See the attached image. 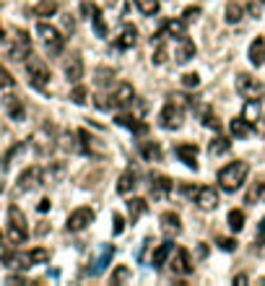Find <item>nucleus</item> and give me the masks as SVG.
Masks as SVG:
<instances>
[{"mask_svg": "<svg viewBox=\"0 0 265 286\" xmlns=\"http://www.w3.org/2000/svg\"><path fill=\"white\" fill-rule=\"evenodd\" d=\"M247 175H250V164L242 161V159H237V161H229L223 169H218L216 182H218V187L223 193H237L247 182Z\"/></svg>", "mask_w": 265, "mask_h": 286, "instance_id": "obj_1", "label": "nucleus"}, {"mask_svg": "<svg viewBox=\"0 0 265 286\" xmlns=\"http://www.w3.org/2000/svg\"><path fill=\"white\" fill-rule=\"evenodd\" d=\"M24 65H26V75H29V81H31V86L39 89V91H45L47 84H50V68H47V63H45L42 58L29 55V58L24 60Z\"/></svg>", "mask_w": 265, "mask_h": 286, "instance_id": "obj_2", "label": "nucleus"}, {"mask_svg": "<svg viewBox=\"0 0 265 286\" xmlns=\"http://www.w3.org/2000/svg\"><path fill=\"white\" fill-rule=\"evenodd\" d=\"M8 239L13 244H24L29 239V224H26V216L18 206L8 208Z\"/></svg>", "mask_w": 265, "mask_h": 286, "instance_id": "obj_3", "label": "nucleus"}, {"mask_svg": "<svg viewBox=\"0 0 265 286\" xmlns=\"http://www.w3.org/2000/svg\"><path fill=\"white\" fill-rule=\"evenodd\" d=\"M36 34H39V39L45 42V47H47V52H50V55H60V52H63L65 39H63V34H60L52 24L39 21V24H36Z\"/></svg>", "mask_w": 265, "mask_h": 286, "instance_id": "obj_4", "label": "nucleus"}, {"mask_svg": "<svg viewBox=\"0 0 265 286\" xmlns=\"http://www.w3.org/2000/svg\"><path fill=\"white\" fill-rule=\"evenodd\" d=\"M159 125H161L164 130H179V128L185 125V107L167 102V104L161 107V112H159Z\"/></svg>", "mask_w": 265, "mask_h": 286, "instance_id": "obj_5", "label": "nucleus"}, {"mask_svg": "<svg viewBox=\"0 0 265 286\" xmlns=\"http://www.w3.org/2000/svg\"><path fill=\"white\" fill-rule=\"evenodd\" d=\"M234 86H237V94L244 97V99H257V97L265 91L262 81H260L257 75H250V73H239Z\"/></svg>", "mask_w": 265, "mask_h": 286, "instance_id": "obj_6", "label": "nucleus"}, {"mask_svg": "<svg viewBox=\"0 0 265 286\" xmlns=\"http://www.w3.org/2000/svg\"><path fill=\"white\" fill-rule=\"evenodd\" d=\"M167 265H169L172 276H190L193 273V258H190V253H187L185 247H174L172 260Z\"/></svg>", "mask_w": 265, "mask_h": 286, "instance_id": "obj_7", "label": "nucleus"}, {"mask_svg": "<svg viewBox=\"0 0 265 286\" xmlns=\"http://www.w3.org/2000/svg\"><path fill=\"white\" fill-rule=\"evenodd\" d=\"M172 187H174V182L167 175H159V172L148 175V190H151V198L154 200H164L172 193Z\"/></svg>", "mask_w": 265, "mask_h": 286, "instance_id": "obj_8", "label": "nucleus"}, {"mask_svg": "<svg viewBox=\"0 0 265 286\" xmlns=\"http://www.w3.org/2000/svg\"><path fill=\"white\" fill-rule=\"evenodd\" d=\"M89 224H94V211L89 208V206H81V208H75L70 216H68V221H65V226H68V232H84Z\"/></svg>", "mask_w": 265, "mask_h": 286, "instance_id": "obj_9", "label": "nucleus"}, {"mask_svg": "<svg viewBox=\"0 0 265 286\" xmlns=\"http://www.w3.org/2000/svg\"><path fill=\"white\" fill-rule=\"evenodd\" d=\"M161 36H174L177 42H179V39L187 36V21L185 18H169V21H164V26L154 34V42H159Z\"/></svg>", "mask_w": 265, "mask_h": 286, "instance_id": "obj_10", "label": "nucleus"}, {"mask_svg": "<svg viewBox=\"0 0 265 286\" xmlns=\"http://www.w3.org/2000/svg\"><path fill=\"white\" fill-rule=\"evenodd\" d=\"M63 73H65V78L70 81V84H78V81L84 78V60H81L78 52H70L63 60Z\"/></svg>", "mask_w": 265, "mask_h": 286, "instance_id": "obj_11", "label": "nucleus"}, {"mask_svg": "<svg viewBox=\"0 0 265 286\" xmlns=\"http://www.w3.org/2000/svg\"><path fill=\"white\" fill-rule=\"evenodd\" d=\"M45 182V172L39 169V167H29V169H24L21 175H18V190L21 193H29V190H34V187H39Z\"/></svg>", "mask_w": 265, "mask_h": 286, "instance_id": "obj_12", "label": "nucleus"}, {"mask_svg": "<svg viewBox=\"0 0 265 286\" xmlns=\"http://www.w3.org/2000/svg\"><path fill=\"white\" fill-rule=\"evenodd\" d=\"M133 102H135V89H133V84H128V81L117 84L115 91H112V104L120 107V109H125V107H130Z\"/></svg>", "mask_w": 265, "mask_h": 286, "instance_id": "obj_13", "label": "nucleus"}, {"mask_svg": "<svg viewBox=\"0 0 265 286\" xmlns=\"http://www.w3.org/2000/svg\"><path fill=\"white\" fill-rule=\"evenodd\" d=\"M138 45V29H135V24H125L123 29H120V34L115 36V50H133Z\"/></svg>", "mask_w": 265, "mask_h": 286, "instance_id": "obj_14", "label": "nucleus"}, {"mask_svg": "<svg viewBox=\"0 0 265 286\" xmlns=\"http://www.w3.org/2000/svg\"><path fill=\"white\" fill-rule=\"evenodd\" d=\"M31 55V39L26 31H16V39H13V45H11V60H26Z\"/></svg>", "mask_w": 265, "mask_h": 286, "instance_id": "obj_15", "label": "nucleus"}, {"mask_svg": "<svg viewBox=\"0 0 265 286\" xmlns=\"http://www.w3.org/2000/svg\"><path fill=\"white\" fill-rule=\"evenodd\" d=\"M0 260H3V265H8V268H21V271H26V268L34 265L31 255L29 253H18V250H3Z\"/></svg>", "mask_w": 265, "mask_h": 286, "instance_id": "obj_16", "label": "nucleus"}, {"mask_svg": "<svg viewBox=\"0 0 265 286\" xmlns=\"http://www.w3.org/2000/svg\"><path fill=\"white\" fill-rule=\"evenodd\" d=\"M174 154H177V159L182 161V164H187L193 172H198V146L195 143H179L177 148H174Z\"/></svg>", "mask_w": 265, "mask_h": 286, "instance_id": "obj_17", "label": "nucleus"}, {"mask_svg": "<svg viewBox=\"0 0 265 286\" xmlns=\"http://www.w3.org/2000/svg\"><path fill=\"white\" fill-rule=\"evenodd\" d=\"M115 125H120V128H125V130H130V133H135V136H146V133H148L146 122L138 120V117H133V115H128V112H120V115L115 117Z\"/></svg>", "mask_w": 265, "mask_h": 286, "instance_id": "obj_18", "label": "nucleus"}, {"mask_svg": "<svg viewBox=\"0 0 265 286\" xmlns=\"http://www.w3.org/2000/svg\"><path fill=\"white\" fill-rule=\"evenodd\" d=\"M195 206L203 208V211H216V208H218V193H216L213 187H198Z\"/></svg>", "mask_w": 265, "mask_h": 286, "instance_id": "obj_19", "label": "nucleus"}, {"mask_svg": "<svg viewBox=\"0 0 265 286\" xmlns=\"http://www.w3.org/2000/svg\"><path fill=\"white\" fill-rule=\"evenodd\" d=\"M172 253H174V242H169V239H164L159 247H156V253H154V258H151V265H154L156 271H161L167 263H169V258H172Z\"/></svg>", "mask_w": 265, "mask_h": 286, "instance_id": "obj_20", "label": "nucleus"}, {"mask_svg": "<svg viewBox=\"0 0 265 286\" xmlns=\"http://www.w3.org/2000/svg\"><path fill=\"white\" fill-rule=\"evenodd\" d=\"M247 58L255 68L265 65V36H255L250 42V50H247Z\"/></svg>", "mask_w": 265, "mask_h": 286, "instance_id": "obj_21", "label": "nucleus"}, {"mask_svg": "<svg viewBox=\"0 0 265 286\" xmlns=\"http://www.w3.org/2000/svg\"><path fill=\"white\" fill-rule=\"evenodd\" d=\"M138 182H140L138 169H128V172H123L120 180H117V193H120V195H128V193H133V190L138 187Z\"/></svg>", "mask_w": 265, "mask_h": 286, "instance_id": "obj_22", "label": "nucleus"}, {"mask_svg": "<svg viewBox=\"0 0 265 286\" xmlns=\"http://www.w3.org/2000/svg\"><path fill=\"white\" fill-rule=\"evenodd\" d=\"M138 154L143 156V161H159V159H161V146H159L156 141L146 138V141L138 143Z\"/></svg>", "mask_w": 265, "mask_h": 286, "instance_id": "obj_23", "label": "nucleus"}, {"mask_svg": "<svg viewBox=\"0 0 265 286\" xmlns=\"http://www.w3.org/2000/svg\"><path fill=\"white\" fill-rule=\"evenodd\" d=\"M242 117L247 120V122H260L262 120V102L260 99H247L244 102V107H242Z\"/></svg>", "mask_w": 265, "mask_h": 286, "instance_id": "obj_24", "label": "nucleus"}, {"mask_svg": "<svg viewBox=\"0 0 265 286\" xmlns=\"http://www.w3.org/2000/svg\"><path fill=\"white\" fill-rule=\"evenodd\" d=\"M229 133H232V138H247V136H252V122H247L239 115V117L229 120Z\"/></svg>", "mask_w": 265, "mask_h": 286, "instance_id": "obj_25", "label": "nucleus"}, {"mask_svg": "<svg viewBox=\"0 0 265 286\" xmlns=\"http://www.w3.org/2000/svg\"><path fill=\"white\" fill-rule=\"evenodd\" d=\"M112 258H115V247H112V244H104V250L99 253V258H96L94 265H91V276H99V273L112 263Z\"/></svg>", "mask_w": 265, "mask_h": 286, "instance_id": "obj_26", "label": "nucleus"}, {"mask_svg": "<svg viewBox=\"0 0 265 286\" xmlns=\"http://www.w3.org/2000/svg\"><path fill=\"white\" fill-rule=\"evenodd\" d=\"M161 229L169 234V237H174V234H179L182 232V221H179V216L174 214V211H167V214H161Z\"/></svg>", "mask_w": 265, "mask_h": 286, "instance_id": "obj_27", "label": "nucleus"}, {"mask_svg": "<svg viewBox=\"0 0 265 286\" xmlns=\"http://www.w3.org/2000/svg\"><path fill=\"white\" fill-rule=\"evenodd\" d=\"M195 58V45H193V39H179V45H177V60L179 63H190Z\"/></svg>", "mask_w": 265, "mask_h": 286, "instance_id": "obj_28", "label": "nucleus"}, {"mask_svg": "<svg viewBox=\"0 0 265 286\" xmlns=\"http://www.w3.org/2000/svg\"><path fill=\"white\" fill-rule=\"evenodd\" d=\"M242 16H244V6L242 3H229V6H226V11H223V21L226 24H239Z\"/></svg>", "mask_w": 265, "mask_h": 286, "instance_id": "obj_29", "label": "nucleus"}, {"mask_svg": "<svg viewBox=\"0 0 265 286\" xmlns=\"http://www.w3.org/2000/svg\"><path fill=\"white\" fill-rule=\"evenodd\" d=\"M229 148H232V141L223 138V136H216V138L208 143V154H211V156H221V154H226Z\"/></svg>", "mask_w": 265, "mask_h": 286, "instance_id": "obj_30", "label": "nucleus"}, {"mask_svg": "<svg viewBox=\"0 0 265 286\" xmlns=\"http://www.w3.org/2000/svg\"><path fill=\"white\" fill-rule=\"evenodd\" d=\"M128 211H130V219L138 221V219L148 211V206H146V200H143V198H130V200H128Z\"/></svg>", "mask_w": 265, "mask_h": 286, "instance_id": "obj_31", "label": "nucleus"}, {"mask_svg": "<svg viewBox=\"0 0 265 286\" xmlns=\"http://www.w3.org/2000/svg\"><path fill=\"white\" fill-rule=\"evenodd\" d=\"M159 6H161V0H135V8L143 16H156L159 13Z\"/></svg>", "mask_w": 265, "mask_h": 286, "instance_id": "obj_32", "label": "nucleus"}, {"mask_svg": "<svg viewBox=\"0 0 265 286\" xmlns=\"http://www.w3.org/2000/svg\"><path fill=\"white\" fill-rule=\"evenodd\" d=\"M6 109L13 120H24V104L18 97H6Z\"/></svg>", "mask_w": 265, "mask_h": 286, "instance_id": "obj_33", "label": "nucleus"}, {"mask_svg": "<svg viewBox=\"0 0 265 286\" xmlns=\"http://www.w3.org/2000/svg\"><path fill=\"white\" fill-rule=\"evenodd\" d=\"M229 229L232 232H242L244 229V211L242 208H232L229 211Z\"/></svg>", "mask_w": 265, "mask_h": 286, "instance_id": "obj_34", "label": "nucleus"}, {"mask_svg": "<svg viewBox=\"0 0 265 286\" xmlns=\"http://www.w3.org/2000/svg\"><path fill=\"white\" fill-rule=\"evenodd\" d=\"M200 122H203V128H211V130H216V133L221 130V120L216 117V112H213V109H206Z\"/></svg>", "mask_w": 265, "mask_h": 286, "instance_id": "obj_35", "label": "nucleus"}, {"mask_svg": "<svg viewBox=\"0 0 265 286\" xmlns=\"http://www.w3.org/2000/svg\"><path fill=\"white\" fill-rule=\"evenodd\" d=\"M89 21L94 24V31H96V36H107V21L101 18V11H99V8L91 13V18H89Z\"/></svg>", "mask_w": 265, "mask_h": 286, "instance_id": "obj_36", "label": "nucleus"}, {"mask_svg": "<svg viewBox=\"0 0 265 286\" xmlns=\"http://www.w3.org/2000/svg\"><path fill=\"white\" fill-rule=\"evenodd\" d=\"M55 11H57V3H55V0H42V3L34 8L36 16H52Z\"/></svg>", "mask_w": 265, "mask_h": 286, "instance_id": "obj_37", "label": "nucleus"}, {"mask_svg": "<svg viewBox=\"0 0 265 286\" xmlns=\"http://www.w3.org/2000/svg\"><path fill=\"white\" fill-rule=\"evenodd\" d=\"M29 255H31V263H34V265H39V263H47V260H50V253H47L45 247H34V250H29Z\"/></svg>", "mask_w": 265, "mask_h": 286, "instance_id": "obj_38", "label": "nucleus"}, {"mask_svg": "<svg viewBox=\"0 0 265 286\" xmlns=\"http://www.w3.org/2000/svg\"><path fill=\"white\" fill-rule=\"evenodd\" d=\"M179 81H182L185 89H198V86H200V75H198V73H185Z\"/></svg>", "mask_w": 265, "mask_h": 286, "instance_id": "obj_39", "label": "nucleus"}, {"mask_svg": "<svg viewBox=\"0 0 265 286\" xmlns=\"http://www.w3.org/2000/svg\"><path fill=\"white\" fill-rule=\"evenodd\" d=\"M86 97H89V91H86L84 86H78V84H75V89L70 91V99H73L75 104H86Z\"/></svg>", "mask_w": 265, "mask_h": 286, "instance_id": "obj_40", "label": "nucleus"}, {"mask_svg": "<svg viewBox=\"0 0 265 286\" xmlns=\"http://www.w3.org/2000/svg\"><path fill=\"white\" fill-rule=\"evenodd\" d=\"M94 104H96V109H101V112L115 107V104H112V94H96V102H94Z\"/></svg>", "mask_w": 265, "mask_h": 286, "instance_id": "obj_41", "label": "nucleus"}, {"mask_svg": "<svg viewBox=\"0 0 265 286\" xmlns=\"http://www.w3.org/2000/svg\"><path fill=\"white\" fill-rule=\"evenodd\" d=\"M151 60H154V65H161L167 60V47L161 45V39L156 42V50H154V58H151Z\"/></svg>", "mask_w": 265, "mask_h": 286, "instance_id": "obj_42", "label": "nucleus"}, {"mask_svg": "<svg viewBox=\"0 0 265 286\" xmlns=\"http://www.w3.org/2000/svg\"><path fill=\"white\" fill-rule=\"evenodd\" d=\"M11 86H13V75L0 65V89H11Z\"/></svg>", "mask_w": 265, "mask_h": 286, "instance_id": "obj_43", "label": "nucleus"}, {"mask_svg": "<svg viewBox=\"0 0 265 286\" xmlns=\"http://www.w3.org/2000/svg\"><path fill=\"white\" fill-rule=\"evenodd\" d=\"M218 247H221V250H226V253H234V250H237V239L218 237Z\"/></svg>", "mask_w": 265, "mask_h": 286, "instance_id": "obj_44", "label": "nucleus"}, {"mask_svg": "<svg viewBox=\"0 0 265 286\" xmlns=\"http://www.w3.org/2000/svg\"><path fill=\"white\" fill-rule=\"evenodd\" d=\"M109 75H112V70H107V68L101 70V68H99V70H96V84H99V86H109V81H112Z\"/></svg>", "mask_w": 265, "mask_h": 286, "instance_id": "obj_45", "label": "nucleus"}, {"mask_svg": "<svg viewBox=\"0 0 265 286\" xmlns=\"http://www.w3.org/2000/svg\"><path fill=\"white\" fill-rule=\"evenodd\" d=\"M128 278H130V271L123 268V265H120L115 273H112V283H120V281H128Z\"/></svg>", "mask_w": 265, "mask_h": 286, "instance_id": "obj_46", "label": "nucleus"}, {"mask_svg": "<svg viewBox=\"0 0 265 286\" xmlns=\"http://www.w3.org/2000/svg\"><path fill=\"white\" fill-rule=\"evenodd\" d=\"M198 16H200V8H198V6H193V8H187V11L182 13V18H185L187 24H190V21H198Z\"/></svg>", "mask_w": 265, "mask_h": 286, "instance_id": "obj_47", "label": "nucleus"}, {"mask_svg": "<svg viewBox=\"0 0 265 286\" xmlns=\"http://www.w3.org/2000/svg\"><path fill=\"white\" fill-rule=\"evenodd\" d=\"M179 195H182V198H193V200H195L198 187H193V185H179Z\"/></svg>", "mask_w": 265, "mask_h": 286, "instance_id": "obj_48", "label": "nucleus"}, {"mask_svg": "<svg viewBox=\"0 0 265 286\" xmlns=\"http://www.w3.org/2000/svg\"><path fill=\"white\" fill-rule=\"evenodd\" d=\"M112 224H115V226H112V232H115V234H120V232L125 229V221H123V216H120V214L112 216Z\"/></svg>", "mask_w": 265, "mask_h": 286, "instance_id": "obj_49", "label": "nucleus"}, {"mask_svg": "<svg viewBox=\"0 0 265 286\" xmlns=\"http://www.w3.org/2000/svg\"><path fill=\"white\" fill-rule=\"evenodd\" d=\"M36 211H39V214H47V211H50V198H42L39 206H36Z\"/></svg>", "mask_w": 265, "mask_h": 286, "instance_id": "obj_50", "label": "nucleus"}, {"mask_svg": "<svg viewBox=\"0 0 265 286\" xmlns=\"http://www.w3.org/2000/svg\"><path fill=\"white\" fill-rule=\"evenodd\" d=\"M198 255H200V258H206V255H208V247H206V244H200V247H198Z\"/></svg>", "mask_w": 265, "mask_h": 286, "instance_id": "obj_51", "label": "nucleus"}, {"mask_svg": "<svg viewBox=\"0 0 265 286\" xmlns=\"http://www.w3.org/2000/svg\"><path fill=\"white\" fill-rule=\"evenodd\" d=\"M257 229H260V234H265V219L260 221V226H257Z\"/></svg>", "mask_w": 265, "mask_h": 286, "instance_id": "obj_52", "label": "nucleus"}, {"mask_svg": "<svg viewBox=\"0 0 265 286\" xmlns=\"http://www.w3.org/2000/svg\"><path fill=\"white\" fill-rule=\"evenodd\" d=\"M260 198H262V200H265V182H262V185H260Z\"/></svg>", "mask_w": 265, "mask_h": 286, "instance_id": "obj_53", "label": "nucleus"}, {"mask_svg": "<svg viewBox=\"0 0 265 286\" xmlns=\"http://www.w3.org/2000/svg\"><path fill=\"white\" fill-rule=\"evenodd\" d=\"M0 39H6V34H3V26H0Z\"/></svg>", "mask_w": 265, "mask_h": 286, "instance_id": "obj_54", "label": "nucleus"}, {"mask_svg": "<svg viewBox=\"0 0 265 286\" xmlns=\"http://www.w3.org/2000/svg\"><path fill=\"white\" fill-rule=\"evenodd\" d=\"M0 242H3V232H0Z\"/></svg>", "mask_w": 265, "mask_h": 286, "instance_id": "obj_55", "label": "nucleus"}, {"mask_svg": "<svg viewBox=\"0 0 265 286\" xmlns=\"http://www.w3.org/2000/svg\"><path fill=\"white\" fill-rule=\"evenodd\" d=\"M0 193H3V182H0Z\"/></svg>", "mask_w": 265, "mask_h": 286, "instance_id": "obj_56", "label": "nucleus"}]
</instances>
